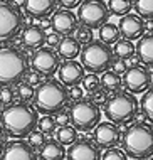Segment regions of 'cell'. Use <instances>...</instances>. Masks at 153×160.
<instances>
[{
    "mask_svg": "<svg viewBox=\"0 0 153 160\" xmlns=\"http://www.w3.org/2000/svg\"><path fill=\"white\" fill-rule=\"evenodd\" d=\"M133 7L143 19H153V0H135Z\"/></svg>",
    "mask_w": 153,
    "mask_h": 160,
    "instance_id": "f1b7e54d",
    "label": "cell"
},
{
    "mask_svg": "<svg viewBox=\"0 0 153 160\" xmlns=\"http://www.w3.org/2000/svg\"><path fill=\"white\" fill-rule=\"evenodd\" d=\"M69 122H71V118H69V113H66V111H62V110L57 111V116H56V123H57L59 127H61V125L69 123Z\"/></svg>",
    "mask_w": 153,
    "mask_h": 160,
    "instance_id": "7bdbcfd3",
    "label": "cell"
},
{
    "mask_svg": "<svg viewBox=\"0 0 153 160\" xmlns=\"http://www.w3.org/2000/svg\"><path fill=\"white\" fill-rule=\"evenodd\" d=\"M113 52H115L116 58L120 59H131L136 52V46L133 44V41H130V39H118L115 42V47H113Z\"/></svg>",
    "mask_w": 153,
    "mask_h": 160,
    "instance_id": "603a6c76",
    "label": "cell"
},
{
    "mask_svg": "<svg viewBox=\"0 0 153 160\" xmlns=\"http://www.w3.org/2000/svg\"><path fill=\"white\" fill-rule=\"evenodd\" d=\"M34 94H36V89H34L32 84H29V83H17V96H19L22 101H32Z\"/></svg>",
    "mask_w": 153,
    "mask_h": 160,
    "instance_id": "d6a6232c",
    "label": "cell"
},
{
    "mask_svg": "<svg viewBox=\"0 0 153 160\" xmlns=\"http://www.w3.org/2000/svg\"><path fill=\"white\" fill-rule=\"evenodd\" d=\"M72 32H74V39H76L81 46H84L87 42L93 41V29L86 27V25H82V24H81V27H76Z\"/></svg>",
    "mask_w": 153,
    "mask_h": 160,
    "instance_id": "4dcf8cb0",
    "label": "cell"
},
{
    "mask_svg": "<svg viewBox=\"0 0 153 160\" xmlns=\"http://www.w3.org/2000/svg\"><path fill=\"white\" fill-rule=\"evenodd\" d=\"M89 99L98 106H104V103L108 101V91L104 88H98L93 93H89Z\"/></svg>",
    "mask_w": 153,
    "mask_h": 160,
    "instance_id": "d590c367",
    "label": "cell"
},
{
    "mask_svg": "<svg viewBox=\"0 0 153 160\" xmlns=\"http://www.w3.org/2000/svg\"><path fill=\"white\" fill-rule=\"evenodd\" d=\"M84 74H86L84 66H82L79 61H74V59H66V61H62L57 68L59 81L66 86L81 83V79Z\"/></svg>",
    "mask_w": 153,
    "mask_h": 160,
    "instance_id": "5bb4252c",
    "label": "cell"
},
{
    "mask_svg": "<svg viewBox=\"0 0 153 160\" xmlns=\"http://www.w3.org/2000/svg\"><path fill=\"white\" fill-rule=\"evenodd\" d=\"M66 157L71 160H99L101 152L99 147L94 145L91 140H76L72 145H69Z\"/></svg>",
    "mask_w": 153,
    "mask_h": 160,
    "instance_id": "9a60e30c",
    "label": "cell"
},
{
    "mask_svg": "<svg viewBox=\"0 0 153 160\" xmlns=\"http://www.w3.org/2000/svg\"><path fill=\"white\" fill-rule=\"evenodd\" d=\"M121 37L130 39V41H138L140 37L145 34V20L143 17H140L138 14H125L121 17L120 24H118Z\"/></svg>",
    "mask_w": 153,
    "mask_h": 160,
    "instance_id": "4fadbf2b",
    "label": "cell"
},
{
    "mask_svg": "<svg viewBox=\"0 0 153 160\" xmlns=\"http://www.w3.org/2000/svg\"><path fill=\"white\" fill-rule=\"evenodd\" d=\"M136 56L143 62V66L153 68V32L143 34L138 39L136 44Z\"/></svg>",
    "mask_w": 153,
    "mask_h": 160,
    "instance_id": "d6986e66",
    "label": "cell"
},
{
    "mask_svg": "<svg viewBox=\"0 0 153 160\" xmlns=\"http://www.w3.org/2000/svg\"><path fill=\"white\" fill-rule=\"evenodd\" d=\"M123 84L133 94L145 93L151 84V72L148 71L146 66L133 64V66L126 68V71L123 72Z\"/></svg>",
    "mask_w": 153,
    "mask_h": 160,
    "instance_id": "30bf717a",
    "label": "cell"
},
{
    "mask_svg": "<svg viewBox=\"0 0 153 160\" xmlns=\"http://www.w3.org/2000/svg\"><path fill=\"white\" fill-rule=\"evenodd\" d=\"M29 69V61L24 52L15 47L0 49V86L17 84L22 81Z\"/></svg>",
    "mask_w": 153,
    "mask_h": 160,
    "instance_id": "5b68a950",
    "label": "cell"
},
{
    "mask_svg": "<svg viewBox=\"0 0 153 160\" xmlns=\"http://www.w3.org/2000/svg\"><path fill=\"white\" fill-rule=\"evenodd\" d=\"M111 68H113V71H115V72L121 74V72H125V71H126V68H128V66H126L125 59H120V58H118V61H115V59H113Z\"/></svg>",
    "mask_w": 153,
    "mask_h": 160,
    "instance_id": "60d3db41",
    "label": "cell"
},
{
    "mask_svg": "<svg viewBox=\"0 0 153 160\" xmlns=\"http://www.w3.org/2000/svg\"><path fill=\"white\" fill-rule=\"evenodd\" d=\"M77 7V19L89 29H99L104 22H108L111 15L108 3L103 0H82Z\"/></svg>",
    "mask_w": 153,
    "mask_h": 160,
    "instance_id": "ba28073f",
    "label": "cell"
},
{
    "mask_svg": "<svg viewBox=\"0 0 153 160\" xmlns=\"http://www.w3.org/2000/svg\"><path fill=\"white\" fill-rule=\"evenodd\" d=\"M84 89L81 88V84L77 83V84H71L69 86V91H67V94H69V99H72V101H77V99H81L82 98V93Z\"/></svg>",
    "mask_w": 153,
    "mask_h": 160,
    "instance_id": "f35d334b",
    "label": "cell"
},
{
    "mask_svg": "<svg viewBox=\"0 0 153 160\" xmlns=\"http://www.w3.org/2000/svg\"><path fill=\"white\" fill-rule=\"evenodd\" d=\"M27 142L34 147V148H41L42 143L46 142V133L41 132V130H36V128H34L32 132L27 135Z\"/></svg>",
    "mask_w": 153,
    "mask_h": 160,
    "instance_id": "e575fe53",
    "label": "cell"
},
{
    "mask_svg": "<svg viewBox=\"0 0 153 160\" xmlns=\"http://www.w3.org/2000/svg\"><path fill=\"white\" fill-rule=\"evenodd\" d=\"M57 0H24V8L29 15L44 19L54 12Z\"/></svg>",
    "mask_w": 153,
    "mask_h": 160,
    "instance_id": "ac0fdd59",
    "label": "cell"
},
{
    "mask_svg": "<svg viewBox=\"0 0 153 160\" xmlns=\"http://www.w3.org/2000/svg\"><path fill=\"white\" fill-rule=\"evenodd\" d=\"M120 29H118L116 24L111 22H104L101 27H99V39L104 42V44H115V42L120 39Z\"/></svg>",
    "mask_w": 153,
    "mask_h": 160,
    "instance_id": "cb8c5ba5",
    "label": "cell"
},
{
    "mask_svg": "<svg viewBox=\"0 0 153 160\" xmlns=\"http://www.w3.org/2000/svg\"><path fill=\"white\" fill-rule=\"evenodd\" d=\"M67 89L57 79H46L41 84H37L36 94H34V105L36 110L42 115H54L57 111L64 110L67 105Z\"/></svg>",
    "mask_w": 153,
    "mask_h": 160,
    "instance_id": "7a4b0ae2",
    "label": "cell"
},
{
    "mask_svg": "<svg viewBox=\"0 0 153 160\" xmlns=\"http://www.w3.org/2000/svg\"><path fill=\"white\" fill-rule=\"evenodd\" d=\"M150 158H151V160H153V155H151V157H150Z\"/></svg>",
    "mask_w": 153,
    "mask_h": 160,
    "instance_id": "681fc988",
    "label": "cell"
},
{
    "mask_svg": "<svg viewBox=\"0 0 153 160\" xmlns=\"http://www.w3.org/2000/svg\"><path fill=\"white\" fill-rule=\"evenodd\" d=\"M151 83H153V72H151Z\"/></svg>",
    "mask_w": 153,
    "mask_h": 160,
    "instance_id": "c3c4849f",
    "label": "cell"
},
{
    "mask_svg": "<svg viewBox=\"0 0 153 160\" xmlns=\"http://www.w3.org/2000/svg\"><path fill=\"white\" fill-rule=\"evenodd\" d=\"M39 158L42 160H62L66 158V148L61 143L57 138H52V140H46L42 143V147L39 148Z\"/></svg>",
    "mask_w": 153,
    "mask_h": 160,
    "instance_id": "ffe728a7",
    "label": "cell"
},
{
    "mask_svg": "<svg viewBox=\"0 0 153 160\" xmlns=\"http://www.w3.org/2000/svg\"><path fill=\"white\" fill-rule=\"evenodd\" d=\"M101 86L104 89H106L108 93H115L118 89L121 88V78L118 72H115L111 69H106V71H103V78H101Z\"/></svg>",
    "mask_w": 153,
    "mask_h": 160,
    "instance_id": "d4e9b609",
    "label": "cell"
},
{
    "mask_svg": "<svg viewBox=\"0 0 153 160\" xmlns=\"http://www.w3.org/2000/svg\"><path fill=\"white\" fill-rule=\"evenodd\" d=\"M140 110V101L130 91H115L104 103V116L116 125H128Z\"/></svg>",
    "mask_w": 153,
    "mask_h": 160,
    "instance_id": "277c9868",
    "label": "cell"
},
{
    "mask_svg": "<svg viewBox=\"0 0 153 160\" xmlns=\"http://www.w3.org/2000/svg\"><path fill=\"white\" fill-rule=\"evenodd\" d=\"M36 157L37 155L34 152V147L29 142H24L22 138L8 142L2 153V158L5 160H34Z\"/></svg>",
    "mask_w": 153,
    "mask_h": 160,
    "instance_id": "e0dca14e",
    "label": "cell"
},
{
    "mask_svg": "<svg viewBox=\"0 0 153 160\" xmlns=\"http://www.w3.org/2000/svg\"><path fill=\"white\" fill-rule=\"evenodd\" d=\"M37 127L41 132H44L46 135H51V133H54L56 127H57V123H56V118L51 115H44L41 120H37Z\"/></svg>",
    "mask_w": 153,
    "mask_h": 160,
    "instance_id": "1f68e13d",
    "label": "cell"
},
{
    "mask_svg": "<svg viewBox=\"0 0 153 160\" xmlns=\"http://www.w3.org/2000/svg\"><path fill=\"white\" fill-rule=\"evenodd\" d=\"M42 74L39 71H36V69H34V71H29L27 69V72H25V83H29V84H32L34 88H36L37 84H41L42 83V78H41Z\"/></svg>",
    "mask_w": 153,
    "mask_h": 160,
    "instance_id": "74e56055",
    "label": "cell"
},
{
    "mask_svg": "<svg viewBox=\"0 0 153 160\" xmlns=\"http://www.w3.org/2000/svg\"><path fill=\"white\" fill-rule=\"evenodd\" d=\"M22 29V14L12 3L0 2V41H8Z\"/></svg>",
    "mask_w": 153,
    "mask_h": 160,
    "instance_id": "9c48e42d",
    "label": "cell"
},
{
    "mask_svg": "<svg viewBox=\"0 0 153 160\" xmlns=\"http://www.w3.org/2000/svg\"><path fill=\"white\" fill-rule=\"evenodd\" d=\"M12 5H15V7H24V0H12Z\"/></svg>",
    "mask_w": 153,
    "mask_h": 160,
    "instance_id": "ee69618b",
    "label": "cell"
},
{
    "mask_svg": "<svg viewBox=\"0 0 153 160\" xmlns=\"http://www.w3.org/2000/svg\"><path fill=\"white\" fill-rule=\"evenodd\" d=\"M61 64V56L52 47H37L32 56V68L39 71L42 76H52L57 72Z\"/></svg>",
    "mask_w": 153,
    "mask_h": 160,
    "instance_id": "8fae6325",
    "label": "cell"
},
{
    "mask_svg": "<svg viewBox=\"0 0 153 160\" xmlns=\"http://www.w3.org/2000/svg\"><path fill=\"white\" fill-rule=\"evenodd\" d=\"M140 110L145 113L146 120L153 123V88L143 93V98L140 99Z\"/></svg>",
    "mask_w": 153,
    "mask_h": 160,
    "instance_id": "83f0119b",
    "label": "cell"
},
{
    "mask_svg": "<svg viewBox=\"0 0 153 160\" xmlns=\"http://www.w3.org/2000/svg\"><path fill=\"white\" fill-rule=\"evenodd\" d=\"M22 42L27 47H30V49L42 47L46 44V32H44L42 27L29 25V27H25L24 32H22Z\"/></svg>",
    "mask_w": 153,
    "mask_h": 160,
    "instance_id": "44dd1931",
    "label": "cell"
},
{
    "mask_svg": "<svg viewBox=\"0 0 153 160\" xmlns=\"http://www.w3.org/2000/svg\"><path fill=\"white\" fill-rule=\"evenodd\" d=\"M81 52V44L71 36H64L57 44V54L62 59H76Z\"/></svg>",
    "mask_w": 153,
    "mask_h": 160,
    "instance_id": "7402d4cb",
    "label": "cell"
},
{
    "mask_svg": "<svg viewBox=\"0 0 153 160\" xmlns=\"http://www.w3.org/2000/svg\"><path fill=\"white\" fill-rule=\"evenodd\" d=\"M81 84H82V89L87 93H93L94 89L101 88V78H99L96 72H91V74H84L81 79Z\"/></svg>",
    "mask_w": 153,
    "mask_h": 160,
    "instance_id": "f546056e",
    "label": "cell"
},
{
    "mask_svg": "<svg viewBox=\"0 0 153 160\" xmlns=\"http://www.w3.org/2000/svg\"><path fill=\"white\" fill-rule=\"evenodd\" d=\"M81 2H82V0H57V3H59L62 8H71V10H72L74 7L79 5Z\"/></svg>",
    "mask_w": 153,
    "mask_h": 160,
    "instance_id": "b9f144b4",
    "label": "cell"
},
{
    "mask_svg": "<svg viewBox=\"0 0 153 160\" xmlns=\"http://www.w3.org/2000/svg\"><path fill=\"white\" fill-rule=\"evenodd\" d=\"M108 8L113 15L123 17L125 14L131 12V8H133V0H108Z\"/></svg>",
    "mask_w": 153,
    "mask_h": 160,
    "instance_id": "4316f807",
    "label": "cell"
},
{
    "mask_svg": "<svg viewBox=\"0 0 153 160\" xmlns=\"http://www.w3.org/2000/svg\"><path fill=\"white\" fill-rule=\"evenodd\" d=\"M2 137H3V127L0 125V140H2Z\"/></svg>",
    "mask_w": 153,
    "mask_h": 160,
    "instance_id": "7dc6e473",
    "label": "cell"
},
{
    "mask_svg": "<svg viewBox=\"0 0 153 160\" xmlns=\"http://www.w3.org/2000/svg\"><path fill=\"white\" fill-rule=\"evenodd\" d=\"M148 29H150V31L153 29V20L151 19H148V22H145V31H148Z\"/></svg>",
    "mask_w": 153,
    "mask_h": 160,
    "instance_id": "f6af8a7d",
    "label": "cell"
},
{
    "mask_svg": "<svg viewBox=\"0 0 153 160\" xmlns=\"http://www.w3.org/2000/svg\"><path fill=\"white\" fill-rule=\"evenodd\" d=\"M14 98H15L14 89L8 88L7 84L0 86V103H2V105H5V106L12 105V103H14Z\"/></svg>",
    "mask_w": 153,
    "mask_h": 160,
    "instance_id": "8d00e7d4",
    "label": "cell"
},
{
    "mask_svg": "<svg viewBox=\"0 0 153 160\" xmlns=\"http://www.w3.org/2000/svg\"><path fill=\"white\" fill-rule=\"evenodd\" d=\"M59 41H61V37H59V34L56 32L54 29H52V32L46 34V44L49 46V47H57Z\"/></svg>",
    "mask_w": 153,
    "mask_h": 160,
    "instance_id": "ab89813d",
    "label": "cell"
},
{
    "mask_svg": "<svg viewBox=\"0 0 153 160\" xmlns=\"http://www.w3.org/2000/svg\"><path fill=\"white\" fill-rule=\"evenodd\" d=\"M103 160H126L128 155H126L125 150L118 148V147H111V148H106L104 153L101 155Z\"/></svg>",
    "mask_w": 153,
    "mask_h": 160,
    "instance_id": "836d02e7",
    "label": "cell"
},
{
    "mask_svg": "<svg viewBox=\"0 0 153 160\" xmlns=\"http://www.w3.org/2000/svg\"><path fill=\"white\" fill-rule=\"evenodd\" d=\"M51 27L54 29L59 36H69L77 27V17L72 14L71 8H61V10L52 12Z\"/></svg>",
    "mask_w": 153,
    "mask_h": 160,
    "instance_id": "2e32d148",
    "label": "cell"
},
{
    "mask_svg": "<svg viewBox=\"0 0 153 160\" xmlns=\"http://www.w3.org/2000/svg\"><path fill=\"white\" fill-rule=\"evenodd\" d=\"M69 118H71V123L76 127V130L89 132V130H93L96 125L99 123V120H101V110H99V106L94 105L89 98L87 99L81 98L71 106Z\"/></svg>",
    "mask_w": 153,
    "mask_h": 160,
    "instance_id": "52a82bcc",
    "label": "cell"
},
{
    "mask_svg": "<svg viewBox=\"0 0 153 160\" xmlns=\"http://www.w3.org/2000/svg\"><path fill=\"white\" fill-rule=\"evenodd\" d=\"M57 140L62 143L64 147H69V145H72L74 142L77 140V130L74 125H69V123H66V125H61L59 130H57Z\"/></svg>",
    "mask_w": 153,
    "mask_h": 160,
    "instance_id": "484cf974",
    "label": "cell"
},
{
    "mask_svg": "<svg viewBox=\"0 0 153 160\" xmlns=\"http://www.w3.org/2000/svg\"><path fill=\"white\" fill-rule=\"evenodd\" d=\"M123 150L135 160L150 158L153 155V128L146 123H135L123 135Z\"/></svg>",
    "mask_w": 153,
    "mask_h": 160,
    "instance_id": "3957f363",
    "label": "cell"
},
{
    "mask_svg": "<svg viewBox=\"0 0 153 160\" xmlns=\"http://www.w3.org/2000/svg\"><path fill=\"white\" fill-rule=\"evenodd\" d=\"M2 127L8 137L25 138L37 127V110L32 108L27 101L12 103L2 111Z\"/></svg>",
    "mask_w": 153,
    "mask_h": 160,
    "instance_id": "6da1fadb",
    "label": "cell"
},
{
    "mask_svg": "<svg viewBox=\"0 0 153 160\" xmlns=\"http://www.w3.org/2000/svg\"><path fill=\"white\" fill-rule=\"evenodd\" d=\"M79 54H81V64L84 66V69L89 72H96V74L109 69L113 59H115L113 49L109 47V44H104L103 41L87 42Z\"/></svg>",
    "mask_w": 153,
    "mask_h": 160,
    "instance_id": "8992f818",
    "label": "cell"
},
{
    "mask_svg": "<svg viewBox=\"0 0 153 160\" xmlns=\"http://www.w3.org/2000/svg\"><path fill=\"white\" fill-rule=\"evenodd\" d=\"M94 140L99 148L106 150L121 143V133L116 123L113 122H99L94 128Z\"/></svg>",
    "mask_w": 153,
    "mask_h": 160,
    "instance_id": "7c38bea8",
    "label": "cell"
},
{
    "mask_svg": "<svg viewBox=\"0 0 153 160\" xmlns=\"http://www.w3.org/2000/svg\"><path fill=\"white\" fill-rule=\"evenodd\" d=\"M3 148H5V147H3V142H0V157H2V153H3Z\"/></svg>",
    "mask_w": 153,
    "mask_h": 160,
    "instance_id": "bcb514c9",
    "label": "cell"
}]
</instances>
